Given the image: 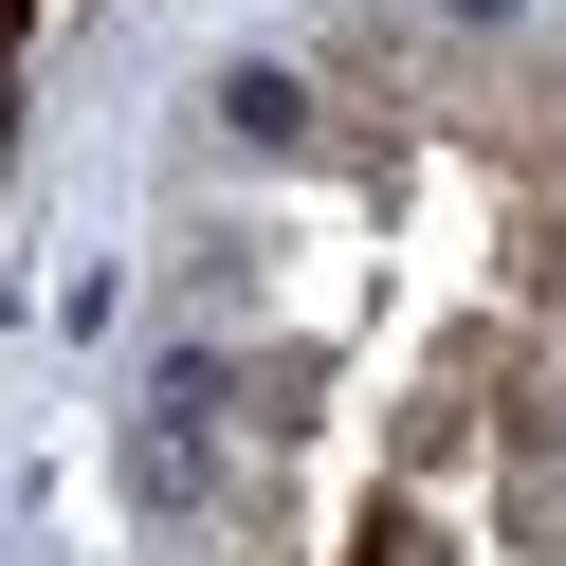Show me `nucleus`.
<instances>
[{"label": "nucleus", "instance_id": "obj_1", "mask_svg": "<svg viewBox=\"0 0 566 566\" xmlns=\"http://www.w3.org/2000/svg\"><path fill=\"white\" fill-rule=\"evenodd\" d=\"M220 128H238V147H293L311 92H293V74H220Z\"/></svg>", "mask_w": 566, "mask_h": 566}, {"label": "nucleus", "instance_id": "obj_2", "mask_svg": "<svg viewBox=\"0 0 566 566\" xmlns=\"http://www.w3.org/2000/svg\"><path fill=\"white\" fill-rule=\"evenodd\" d=\"M0 55H19V0H0Z\"/></svg>", "mask_w": 566, "mask_h": 566}]
</instances>
